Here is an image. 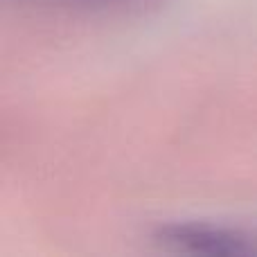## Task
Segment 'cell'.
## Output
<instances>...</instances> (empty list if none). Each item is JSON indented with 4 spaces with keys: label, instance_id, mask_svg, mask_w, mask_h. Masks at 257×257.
<instances>
[{
    "label": "cell",
    "instance_id": "obj_1",
    "mask_svg": "<svg viewBox=\"0 0 257 257\" xmlns=\"http://www.w3.org/2000/svg\"><path fill=\"white\" fill-rule=\"evenodd\" d=\"M165 239L176 244L178 248H190L199 253H217V255H241L255 250L244 237L232 235L223 230H210V228H172Z\"/></svg>",
    "mask_w": 257,
    "mask_h": 257
},
{
    "label": "cell",
    "instance_id": "obj_2",
    "mask_svg": "<svg viewBox=\"0 0 257 257\" xmlns=\"http://www.w3.org/2000/svg\"><path fill=\"white\" fill-rule=\"evenodd\" d=\"M59 5H86V7H111V5H136L142 0H45Z\"/></svg>",
    "mask_w": 257,
    "mask_h": 257
}]
</instances>
